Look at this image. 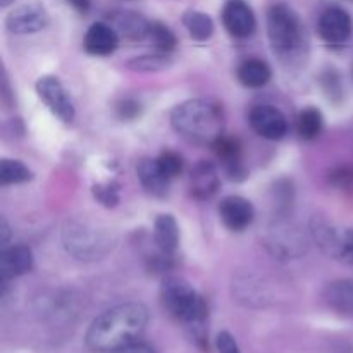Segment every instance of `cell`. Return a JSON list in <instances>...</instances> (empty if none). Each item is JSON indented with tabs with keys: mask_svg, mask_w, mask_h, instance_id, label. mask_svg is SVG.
Masks as SVG:
<instances>
[{
	"mask_svg": "<svg viewBox=\"0 0 353 353\" xmlns=\"http://www.w3.org/2000/svg\"><path fill=\"white\" fill-rule=\"evenodd\" d=\"M148 323L141 303H123L100 314L86 331V347L95 353H110L138 340Z\"/></svg>",
	"mask_w": 353,
	"mask_h": 353,
	"instance_id": "cell-1",
	"label": "cell"
},
{
	"mask_svg": "<svg viewBox=\"0 0 353 353\" xmlns=\"http://www.w3.org/2000/svg\"><path fill=\"white\" fill-rule=\"evenodd\" d=\"M221 186V178L217 168L209 161H200L193 165L190 174V190L192 195L199 200H209L217 193Z\"/></svg>",
	"mask_w": 353,
	"mask_h": 353,
	"instance_id": "cell-15",
	"label": "cell"
},
{
	"mask_svg": "<svg viewBox=\"0 0 353 353\" xmlns=\"http://www.w3.org/2000/svg\"><path fill=\"white\" fill-rule=\"evenodd\" d=\"M93 196L107 209L116 207L119 203V186L116 183H100L93 186Z\"/></svg>",
	"mask_w": 353,
	"mask_h": 353,
	"instance_id": "cell-29",
	"label": "cell"
},
{
	"mask_svg": "<svg viewBox=\"0 0 353 353\" xmlns=\"http://www.w3.org/2000/svg\"><path fill=\"white\" fill-rule=\"evenodd\" d=\"M161 302L169 316L188 330L195 343L205 348L207 303L196 290L179 276H168L161 286Z\"/></svg>",
	"mask_w": 353,
	"mask_h": 353,
	"instance_id": "cell-2",
	"label": "cell"
},
{
	"mask_svg": "<svg viewBox=\"0 0 353 353\" xmlns=\"http://www.w3.org/2000/svg\"><path fill=\"white\" fill-rule=\"evenodd\" d=\"M171 124L178 134L192 143L210 145L223 137L224 117L219 105L207 100H186L171 114Z\"/></svg>",
	"mask_w": 353,
	"mask_h": 353,
	"instance_id": "cell-3",
	"label": "cell"
},
{
	"mask_svg": "<svg viewBox=\"0 0 353 353\" xmlns=\"http://www.w3.org/2000/svg\"><path fill=\"white\" fill-rule=\"evenodd\" d=\"M271 76V68L261 59H248L238 68V79L247 88H262L268 85Z\"/></svg>",
	"mask_w": 353,
	"mask_h": 353,
	"instance_id": "cell-21",
	"label": "cell"
},
{
	"mask_svg": "<svg viewBox=\"0 0 353 353\" xmlns=\"http://www.w3.org/2000/svg\"><path fill=\"white\" fill-rule=\"evenodd\" d=\"M116 28L124 38L137 41V40H143V38H147L150 23H148L141 14L124 10V12L117 14Z\"/></svg>",
	"mask_w": 353,
	"mask_h": 353,
	"instance_id": "cell-22",
	"label": "cell"
},
{
	"mask_svg": "<svg viewBox=\"0 0 353 353\" xmlns=\"http://www.w3.org/2000/svg\"><path fill=\"white\" fill-rule=\"evenodd\" d=\"M268 34L274 54L283 61L295 57L303 47V28L290 7L272 6L268 12Z\"/></svg>",
	"mask_w": 353,
	"mask_h": 353,
	"instance_id": "cell-4",
	"label": "cell"
},
{
	"mask_svg": "<svg viewBox=\"0 0 353 353\" xmlns=\"http://www.w3.org/2000/svg\"><path fill=\"white\" fill-rule=\"evenodd\" d=\"M62 243L79 261H97L112 248L114 240L95 226L79 221H68L62 230Z\"/></svg>",
	"mask_w": 353,
	"mask_h": 353,
	"instance_id": "cell-5",
	"label": "cell"
},
{
	"mask_svg": "<svg viewBox=\"0 0 353 353\" xmlns=\"http://www.w3.org/2000/svg\"><path fill=\"white\" fill-rule=\"evenodd\" d=\"M12 2V0H0V3H2V7H6V6H9V3Z\"/></svg>",
	"mask_w": 353,
	"mask_h": 353,
	"instance_id": "cell-38",
	"label": "cell"
},
{
	"mask_svg": "<svg viewBox=\"0 0 353 353\" xmlns=\"http://www.w3.org/2000/svg\"><path fill=\"white\" fill-rule=\"evenodd\" d=\"M323 299L334 312L353 316V279H338L327 285Z\"/></svg>",
	"mask_w": 353,
	"mask_h": 353,
	"instance_id": "cell-18",
	"label": "cell"
},
{
	"mask_svg": "<svg viewBox=\"0 0 353 353\" xmlns=\"http://www.w3.org/2000/svg\"><path fill=\"white\" fill-rule=\"evenodd\" d=\"M68 2L71 3V6L74 7L79 14H86L90 10V6H92V2H90V0H68Z\"/></svg>",
	"mask_w": 353,
	"mask_h": 353,
	"instance_id": "cell-36",
	"label": "cell"
},
{
	"mask_svg": "<svg viewBox=\"0 0 353 353\" xmlns=\"http://www.w3.org/2000/svg\"><path fill=\"white\" fill-rule=\"evenodd\" d=\"M330 181L333 183L336 188L343 190V192H352L353 190V168L350 165H341L331 171Z\"/></svg>",
	"mask_w": 353,
	"mask_h": 353,
	"instance_id": "cell-30",
	"label": "cell"
},
{
	"mask_svg": "<svg viewBox=\"0 0 353 353\" xmlns=\"http://www.w3.org/2000/svg\"><path fill=\"white\" fill-rule=\"evenodd\" d=\"M31 178H33V172L21 161L2 159V162H0V183L3 186L19 185V183L30 181Z\"/></svg>",
	"mask_w": 353,
	"mask_h": 353,
	"instance_id": "cell-25",
	"label": "cell"
},
{
	"mask_svg": "<svg viewBox=\"0 0 353 353\" xmlns=\"http://www.w3.org/2000/svg\"><path fill=\"white\" fill-rule=\"evenodd\" d=\"M119 45V34L105 23H95L85 34V50L90 55H110Z\"/></svg>",
	"mask_w": 353,
	"mask_h": 353,
	"instance_id": "cell-17",
	"label": "cell"
},
{
	"mask_svg": "<svg viewBox=\"0 0 353 353\" xmlns=\"http://www.w3.org/2000/svg\"><path fill=\"white\" fill-rule=\"evenodd\" d=\"M212 150L216 152L217 159L224 164L228 176L231 179L241 181L247 176L243 164H241V143L238 138L221 137L212 143Z\"/></svg>",
	"mask_w": 353,
	"mask_h": 353,
	"instance_id": "cell-16",
	"label": "cell"
},
{
	"mask_svg": "<svg viewBox=\"0 0 353 353\" xmlns=\"http://www.w3.org/2000/svg\"><path fill=\"white\" fill-rule=\"evenodd\" d=\"M110 353H155L154 348L148 347V345L140 343V341H133V343H128L124 347L117 348V350Z\"/></svg>",
	"mask_w": 353,
	"mask_h": 353,
	"instance_id": "cell-34",
	"label": "cell"
},
{
	"mask_svg": "<svg viewBox=\"0 0 353 353\" xmlns=\"http://www.w3.org/2000/svg\"><path fill=\"white\" fill-rule=\"evenodd\" d=\"M48 24V14L40 3H24L7 16L6 26L10 33L28 34L43 30Z\"/></svg>",
	"mask_w": 353,
	"mask_h": 353,
	"instance_id": "cell-9",
	"label": "cell"
},
{
	"mask_svg": "<svg viewBox=\"0 0 353 353\" xmlns=\"http://www.w3.org/2000/svg\"><path fill=\"white\" fill-rule=\"evenodd\" d=\"M219 217L228 230L240 233L254 223L255 210L254 205L243 196L230 195L221 200Z\"/></svg>",
	"mask_w": 353,
	"mask_h": 353,
	"instance_id": "cell-10",
	"label": "cell"
},
{
	"mask_svg": "<svg viewBox=\"0 0 353 353\" xmlns=\"http://www.w3.org/2000/svg\"><path fill=\"white\" fill-rule=\"evenodd\" d=\"M324 117L321 114L319 109L316 107H307L300 112L299 121H296V130H299V134L302 140H316L317 137L323 131Z\"/></svg>",
	"mask_w": 353,
	"mask_h": 353,
	"instance_id": "cell-24",
	"label": "cell"
},
{
	"mask_svg": "<svg viewBox=\"0 0 353 353\" xmlns=\"http://www.w3.org/2000/svg\"><path fill=\"white\" fill-rule=\"evenodd\" d=\"M310 234H312L314 241L319 245L321 250L326 255L334 259L343 257L345 248V233H340L330 221L324 217H312L310 221Z\"/></svg>",
	"mask_w": 353,
	"mask_h": 353,
	"instance_id": "cell-14",
	"label": "cell"
},
{
	"mask_svg": "<svg viewBox=\"0 0 353 353\" xmlns=\"http://www.w3.org/2000/svg\"><path fill=\"white\" fill-rule=\"evenodd\" d=\"M137 172H138V179H140L141 186H143L150 195L154 196L168 195L169 181H171V179L162 172V169L159 168L157 161L145 159V161L140 162Z\"/></svg>",
	"mask_w": 353,
	"mask_h": 353,
	"instance_id": "cell-19",
	"label": "cell"
},
{
	"mask_svg": "<svg viewBox=\"0 0 353 353\" xmlns=\"http://www.w3.org/2000/svg\"><path fill=\"white\" fill-rule=\"evenodd\" d=\"M224 28L231 37L247 38L255 30V16L243 0H230L223 9Z\"/></svg>",
	"mask_w": 353,
	"mask_h": 353,
	"instance_id": "cell-13",
	"label": "cell"
},
{
	"mask_svg": "<svg viewBox=\"0 0 353 353\" xmlns=\"http://www.w3.org/2000/svg\"><path fill=\"white\" fill-rule=\"evenodd\" d=\"M165 55L168 54H159V52H155L154 55H141V57L131 59L128 62V68L134 71H159L162 68H168L169 59Z\"/></svg>",
	"mask_w": 353,
	"mask_h": 353,
	"instance_id": "cell-27",
	"label": "cell"
},
{
	"mask_svg": "<svg viewBox=\"0 0 353 353\" xmlns=\"http://www.w3.org/2000/svg\"><path fill=\"white\" fill-rule=\"evenodd\" d=\"M33 268V254L26 245H12L3 247L0 254V281L9 285L14 278L26 274Z\"/></svg>",
	"mask_w": 353,
	"mask_h": 353,
	"instance_id": "cell-11",
	"label": "cell"
},
{
	"mask_svg": "<svg viewBox=\"0 0 353 353\" xmlns=\"http://www.w3.org/2000/svg\"><path fill=\"white\" fill-rule=\"evenodd\" d=\"M147 38L159 54H169V52L174 50L176 43H178L176 34L164 23H159V21L150 23Z\"/></svg>",
	"mask_w": 353,
	"mask_h": 353,
	"instance_id": "cell-26",
	"label": "cell"
},
{
	"mask_svg": "<svg viewBox=\"0 0 353 353\" xmlns=\"http://www.w3.org/2000/svg\"><path fill=\"white\" fill-rule=\"evenodd\" d=\"M353 30L352 17L340 7H331L321 16L319 34L331 45H341L350 38Z\"/></svg>",
	"mask_w": 353,
	"mask_h": 353,
	"instance_id": "cell-12",
	"label": "cell"
},
{
	"mask_svg": "<svg viewBox=\"0 0 353 353\" xmlns=\"http://www.w3.org/2000/svg\"><path fill=\"white\" fill-rule=\"evenodd\" d=\"M37 93L41 102L62 121L71 123L74 119V105L68 90L55 76H43L37 81Z\"/></svg>",
	"mask_w": 353,
	"mask_h": 353,
	"instance_id": "cell-7",
	"label": "cell"
},
{
	"mask_svg": "<svg viewBox=\"0 0 353 353\" xmlns=\"http://www.w3.org/2000/svg\"><path fill=\"white\" fill-rule=\"evenodd\" d=\"M157 162H159V168L162 169V172H164L169 179L178 178V176L183 172V165H185L181 155L176 154V152L172 150L162 152V154L159 155Z\"/></svg>",
	"mask_w": 353,
	"mask_h": 353,
	"instance_id": "cell-28",
	"label": "cell"
},
{
	"mask_svg": "<svg viewBox=\"0 0 353 353\" xmlns=\"http://www.w3.org/2000/svg\"><path fill=\"white\" fill-rule=\"evenodd\" d=\"M321 85H323L324 92H326V95L330 97L331 100H336V99H341V93H343V90H341V81H340V76H338L336 71H326L323 72V76H321Z\"/></svg>",
	"mask_w": 353,
	"mask_h": 353,
	"instance_id": "cell-31",
	"label": "cell"
},
{
	"mask_svg": "<svg viewBox=\"0 0 353 353\" xmlns=\"http://www.w3.org/2000/svg\"><path fill=\"white\" fill-rule=\"evenodd\" d=\"M183 24L188 30V33L192 34L193 40H209L214 33V23L210 16L200 12V10H186L183 14Z\"/></svg>",
	"mask_w": 353,
	"mask_h": 353,
	"instance_id": "cell-23",
	"label": "cell"
},
{
	"mask_svg": "<svg viewBox=\"0 0 353 353\" xmlns=\"http://www.w3.org/2000/svg\"><path fill=\"white\" fill-rule=\"evenodd\" d=\"M250 126L259 137L265 140H281L288 131L285 114L272 105H257L250 110Z\"/></svg>",
	"mask_w": 353,
	"mask_h": 353,
	"instance_id": "cell-8",
	"label": "cell"
},
{
	"mask_svg": "<svg viewBox=\"0 0 353 353\" xmlns=\"http://www.w3.org/2000/svg\"><path fill=\"white\" fill-rule=\"evenodd\" d=\"M154 240L161 254L172 255L179 245V226L171 214H162L155 219Z\"/></svg>",
	"mask_w": 353,
	"mask_h": 353,
	"instance_id": "cell-20",
	"label": "cell"
},
{
	"mask_svg": "<svg viewBox=\"0 0 353 353\" xmlns=\"http://www.w3.org/2000/svg\"><path fill=\"white\" fill-rule=\"evenodd\" d=\"M117 116L123 121H133L141 114V105L133 99H124L116 107Z\"/></svg>",
	"mask_w": 353,
	"mask_h": 353,
	"instance_id": "cell-32",
	"label": "cell"
},
{
	"mask_svg": "<svg viewBox=\"0 0 353 353\" xmlns=\"http://www.w3.org/2000/svg\"><path fill=\"white\" fill-rule=\"evenodd\" d=\"M341 261L353 264V228L352 230L345 231V248H343V257Z\"/></svg>",
	"mask_w": 353,
	"mask_h": 353,
	"instance_id": "cell-35",
	"label": "cell"
},
{
	"mask_svg": "<svg viewBox=\"0 0 353 353\" xmlns=\"http://www.w3.org/2000/svg\"><path fill=\"white\" fill-rule=\"evenodd\" d=\"M9 236H10V228H9V224H7V221L2 219L0 221V241H2L3 247H7Z\"/></svg>",
	"mask_w": 353,
	"mask_h": 353,
	"instance_id": "cell-37",
	"label": "cell"
},
{
	"mask_svg": "<svg viewBox=\"0 0 353 353\" xmlns=\"http://www.w3.org/2000/svg\"><path fill=\"white\" fill-rule=\"evenodd\" d=\"M265 247L272 255L281 261H290L305 254L307 241L305 236L288 223H274L265 236Z\"/></svg>",
	"mask_w": 353,
	"mask_h": 353,
	"instance_id": "cell-6",
	"label": "cell"
},
{
	"mask_svg": "<svg viewBox=\"0 0 353 353\" xmlns=\"http://www.w3.org/2000/svg\"><path fill=\"white\" fill-rule=\"evenodd\" d=\"M216 345H217V350H219V353H240V348H238L236 340H234V338L231 336L228 331H223V333L217 334Z\"/></svg>",
	"mask_w": 353,
	"mask_h": 353,
	"instance_id": "cell-33",
	"label": "cell"
}]
</instances>
